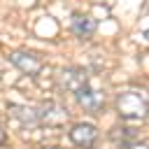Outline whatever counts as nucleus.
Returning a JSON list of instances; mask_svg holds the SVG:
<instances>
[{
    "mask_svg": "<svg viewBox=\"0 0 149 149\" xmlns=\"http://www.w3.org/2000/svg\"><path fill=\"white\" fill-rule=\"evenodd\" d=\"M147 100L137 91H123L116 95V112L123 119H144L147 116Z\"/></svg>",
    "mask_w": 149,
    "mask_h": 149,
    "instance_id": "f257e3e1",
    "label": "nucleus"
},
{
    "mask_svg": "<svg viewBox=\"0 0 149 149\" xmlns=\"http://www.w3.org/2000/svg\"><path fill=\"white\" fill-rule=\"evenodd\" d=\"M74 98H77L79 107H81V109H86L88 114H95V112H100V109L105 107V95H102L100 91L88 88V86H84L81 91H77V93H74Z\"/></svg>",
    "mask_w": 149,
    "mask_h": 149,
    "instance_id": "f03ea898",
    "label": "nucleus"
},
{
    "mask_svg": "<svg viewBox=\"0 0 149 149\" xmlns=\"http://www.w3.org/2000/svg\"><path fill=\"white\" fill-rule=\"evenodd\" d=\"M9 61H12L23 74H30V77H35V74L42 70V61H40L35 54H28V51H14V54L9 56Z\"/></svg>",
    "mask_w": 149,
    "mask_h": 149,
    "instance_id": "7ed1b4c3",
    "label": "nucleus"
},
{
    "mask_svg": "<svg viewBox=\"0 0 149 149\" xmlns=\"http://www.w3.org/2000/svg\"><path fill=\"white\" fill-rule=\"evenodd\" d=\"M95 137H98V128L91 126V123H74L70 128V140L77 147H84L86 149V147H91L95 142Z\"/></svg>",
    "mask_w": 149,
    "mask_h": 149,
    "instance_id": "20e7f679",
    "label": "nucleus"
},
{
    "mask_svg": "<svg viewBox=\"0 0 149 149\" xmlns=\"http://www.w3.org/2000/svg\"><path fill=\"white\" fill-rule=\"evenodd\" d=\"M61 86H63L65 91H70V93H77V91H81L84 86H88L84 70H77V68L63 70V74H61Z\"/></svg>",
    "mask_w": 149,
    "mask_h": 149,
    "instance_id": "39448f33",
    "label": "nucleus"
},
{
    "mask_svg": "<svg viewBox=\"0 0 149 149\" xmlns=\"http://www.w3.org/2000/svg\"><path fill=\"white\" fill-rule=\"evenodd\" d=\"M95 28H98L95 19H91V16H86V14H74V16H72L70 30H72L77 37H81V40H88V37L95 33Z\"/></svg>",
    "mask_w": 149,
    "mask_h": 149,
    "instance_id": "423d86ee",
    "label": "nucleus"
},
{
    "mask_svg": "<svg viewBox=\"0 0 149 149\" xmlns=\"http://www.w3.org/2000/svg\"><path fill=\"white\" fill-rule=\"evenodd\" d=\"M35 112H37V121H42V123H63L65 121V112L54 102H44Z\"/></svg>",
    "mask_w": 149,
    "mask_h": 149,
    "instance_id": "0eeeda50",
    "label": "nucleus"
},
{
    "mask_svg": "<svg viewBox=\"0 0 149 149\" xmlns=\"http://www.w3.org/2000/svg\"><path fill=\"white\" fill-rule=\"evenodd\" d=\"M5 140V126H2V121H0V142Z\"/></svg>",
    "mask_w": 149,
    "mask_h": 149,
    "instance_id": "6e6552de",
    "label": "nucleus"
},
{
    "mask_svg": "<svg viewBox=\"0 0 149 149\" xmlns=\"http://www.w3.org/2000/svg\"><path fill=\"white\" fill-rule=\"evenodd\" d=\"M144 35H147V40H149V30H147V33H144Z\"/></svg>",
    "mask_w": 149,
    "mask_h": 149,
    "instance_id": "1a4fd4ad",
    "label": "nucleus"
}]
</instances>
